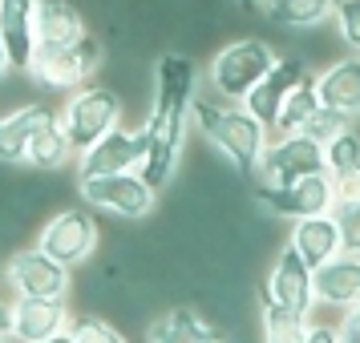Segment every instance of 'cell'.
I'll list each match as a JSON object with an SVG mask.
<instances>
[{"label":"cell","instance_id":"obj_23","mask_svg":"<svg viewBox=\"0 0 360 343\" xmlns=\"http://www.w3.org/2000/svg\"><path fill=\"white\" fill-rule=\"evenodd\" d=\"M263 17L283 33L316 29L336 17V0H263Z\"/></svg>","mask_w":360,"mask_h":343},{"label":"cell","instance_id":"obj_18","mask_svg":"<svg viewBox=\"0 0 360 343\" xmlns=\"http://www.w3.org/2000/svg\"><path fill=\"white\" fill-rule=\"evenodd\" d=\"M316 303L340 311V315L360 307V255L340 250L336 259L316 267Z\"/></svg>","mask_w":360,"mask_h":343},{"label":"cell","instance_id":"obj_34","mask_svg":"<svg viewBox=\"0 0 360 343\" xmlns=\"http://www.w3.org/2000/svg\"><path fill=\"white\" fill-rule=\"evenodd\" d=\"M13 303H17V295L8 299V295L0 291V331L4 335H13Z\"/></svg>","mask_w":360,"mask_h":343},{"label":"cell","instance_id":"obj_35","mask_svg":"<svg viewBox=\"0 0 360 343\" xmlns=\"http://www.w3.org/2000/svg\"><path fill=\"white\" fill-rule=\"evenodd\" d=\"M13 73V65H8V53H4V41H0V81Z\"/></svg>","mask_w":360,"mask_h":343},{"label":"cell","instance_id":"obj_37","mask_svg":"<svg viewBox=\"0 0 360 343\" xmlns=\"http://www.w3.org/2000/svg\"><path fill=\"white\" fill-rule=\"evenodd\" d=\"M41 343H77V339H73V331H61V335H49V339H41Z\"/></svg>","mask_w":360,"mask_h":343},{"label":"cell","instance_id":"obj_11","mask_svg":"<svg viewBox=\"0 0 360 343\" xmlns=\"http://www.w3.org/2000/svg\"><path fill=\"white\" fill-rule=\"evenodd\" d=\"M259 295L271 299V303H279V307H292V311H300V315H311V307H316V271H311L308 259H304L292 243L279 246V255H276V262H271L267 278H263Z\"/></svg>","mask_w":360,"mask_h":343},{"label":"cell","instance_id":"obj_24","mask_svg":"<svg viewBox=\"0 0 360 343\" xmlns=\"http://www.w3.org/2000/svg\"><path fill=\"white\" fill-rule=\"evenodd\" d=\"M320 105H324V101H320V73L308 69V73L300 77V85L288 93V101H283V114H279L276 133H300Z\"/></svg>","mask_w":360,"mask_h":343},{"label":"cell","instance_id":"obj_22","mask_svg":"<svg viewBox=\"0 0 360 343\" xmlns=\"http://www.w3.org/2000/svg\"><path fill=\"white\" fill-rule=\"evenodd\" d=\"M82 158L77 154V146L69 142L65 126H61V117L57 121H49V126H41L37 130V137L29 142V170H37V174H57V170H65V166H73Z\"/></svg>","mask_w":360,"mask_h":343},{"label":"cell","instance_id":"obj_39","mask_svg":"<svg viewBox=\"0 0 360 343\" xmlns=\"http://www.w3.org/2000/svg\"><path fill=\"white\" fill-rule=\"evenodd\" d=\"M8 339H13V335H4V331H0V343H8Z\"/></svg>","mask_w":360,"mask_h":343},{"label":"cell","instance_id":"obj_19","mask_svg":"<svg viewBox=\"0 0 360 343\" xmlns=\"http://www.w3.org/2000/svg\"><path fill=\"white\" fill-rule=\"evenodd\" d=\"M288 243L308 259V267H324L328 259H336L344 250V234H340V222L332 214H311V218H295L288 227Z\"/></svg>","mask_w":360,"mask_h":343},{"label":"cell","instance_id":"obj_4","mask_svg":"<svg viewBox=\"0 0 360 343\" xmlns=\"http://www.w3.org/2000/svg\"><path fill=\"white\" fill-rule=\"evenodd\" d=\"M276 61H279V53L263 36H239V41L223 45V49H214L211 65H207V85L219 97L243 101L267 77V69Z\"/></svg>","mask_w":360,"mask_h":343},{"label":"cell","instance_id":"obj_30","mask_svg":"<svg viewBox=\"0 0 360 343\" xmlns=\"http://www.w3.org/2000/svg\"><path fill=\"white\" fill-rule=\"evenodd\" d=\"M332 20H336V33L348 45V53H360V0H340Z\"/></svg>","mask_w":360,"mask_h":343},{"label":"cell","instance_id":"obj_12","mask_svg":"<svg viewBox=\"0 0 360 343\" xmlns=\"http://www.w3.org/2000/svg\"><path fill=\"white\" fill-rule=\"evenodd\" d=\"M142 162H146V126H117L77 158V178L126 174V170H142Z\"/></svg>","mask_w":360,"mask_h":343},{"label":"cell","instance_id":"obj_6","mask_svg":"<svg viewBox=\"0 0 360 343\" xmlns=\"http://www.w3.org/2000/svg\"><path fill=\"white\" fill-rule=\"evenodd\" d=\"M85 206L114 214L117 222H146L158 210V190L150 186L138 170L126 174H98V178H77Z\"/></svg>","mask_w":360,"mask_h":343},{"label":"cell","instance_id":"obj_16","mask_svg":"<svg viewBox=\"0 0 360 343\" xmlns=\"http://www.w3.org/2000/svg\"><path fill=\"white\" fill-rule=\"evenodd\" d=\"M57 109L45 105V101H29V105H17L8 114H0V166H25L29 162V142L37 137L41 126L57 121Z\"/></svg>","mask_w":360,"mask_h":343},{"label":"cell","instance_id":"obj_17","mask_svg":"<svg viewBox=\"0 0 360 343\" xmlns=\"http://www.w3.org/2000/svg\"><path fill=\"white\" fill-rule=\"evenodd\" d=\"M0 41L8 53V65L29 73L37 57V0H0Z\"/></svg>","mask_w":360,"mask_h":343},{"label":"cell","instance_id":"obj_26","mask_svg":"<svg viewBox=\"0 0 360 343\" xmlns=\"http://www.w3.org/2000/svg\"><path fill=\"white\" fill-rule=\"evenodd\" d=\"M69 331H73L77 343H130V335H126L117 323H110L101 311H77Z\"/></svg>","mask_w":360,"mask_h":343},{"label":"cell","instance_id":"obj_28","mask_svg":"<svg viewBox=\"0 0 360 343\" xmlns=\"http://www.w3.org/2000/svg\"><path fill=\"white\" fill-rule=\"evenodd\" d=\"M348 126H352V117H348V114L332 109V105H320V109L308 117V126H304L300 133H308V137H316V142H324V146H328V142H332L336 133H344Z\"/></svg>","mask_w":360,"mask_h":343},{"label":"cell","instance_id":"obj_5","mask_svg":"<svg viewBox=\"0 0 360 343\" xmlns=\"http://www.w3.org/2000/svg\"><path fill=\"white\" fill-rule=\"evenodd\" d=\"M126 101L114 85H82L77 93H69L61 105V126H65L69 142L77 146V154H85L89 146H98L110 130L122 126Z\"/></svg>","mask_w":360,"mask_h":343},{"label":"cell","instance_id":"obj_1","mask_svg":"<svg viewBox=\"0 0 360 343\" xmlns=\"http://www.w3.org/2000/svg\"><path fill=\"white\" fill-rule=\"evenodd\" d=\"M195 97H198V69L182 53H162L154 61V85H150V109H146V162L142 178L154 190H166L179 162L186 154V137L195 126Z\"/></svg>","mask_w":360,"mask_h":343},{"label":"cell","instance_id":"obj_27","mask_svg":"<svg viewBox=\"0 0 360 343\" xmlns=\"http://www.w3.org/2000/svg\"><path fill=\"white\" fill-rule=\"evenodd\" d=\"M324 162H328V174H348V170H360V130L348 126L344 133H336L332 142L324 146Z\"/></svg>","mask_w":360,"mask_h":343},{"label":"cell","instance_id":"obj_7","mask_svg":"<svg viewBox=\"0 0 360 343\" xmlns=\"http://www.w3.org/2000/svg\"><path fill=\"white\" fill-rule=\"evenodd\" d=\"M251 202L263 214L279 218V222H295V218H311V214H332V206H336V182H332L328 170L308 174L300 182H288V186H263V182H255Z\"/></svg>","mask_w":360,"mask_h":343},{"label":"cell","instance_id":"obj_40","mask_svg":"<svg viewBox=\"0 0 360 343\" xmlns=\"http://www.w3.org/2000/svg\"><path fill=\"white\" fill-rule=\"evenodd\" d=\"M336 4H340V0H336Z\"/></svg>","mask_w":360,"mask_h":343},{"label":"cell","instance_id":"obj_21","mask_svg":"<svg viewBox=\"0 0 360 343\" xmlns=\"http://www.w3.org/2000/svg\"><path fill=\"white\" fill-rule=\"evenodd\" d=\"M85 29V17L73 0H37V41L41 45H73Z\"/></svg>","mask_w":360,"mask_h":343},{"label":"cell","instance_id":"obj_3","mask_svg":"<svg viewBox=\"0 0 360 343\" xmlns=\"http://www.w3.org/2000/svg\"><path fill=\"white\" fill-rule=\"evenodd\" d=\"M101 69H105V41L98 33H82L73 45H37L29 81L49 93H77Z\"/></svg>","mask_w":360,"mask_h":343},{"label":"cell","instance_id":"obj_32","mask_svg":"<svg viewBox=\"0 0 360 343\" xmlns=\"http://www.w3.org/2000/svg\"><path fill=\"white\" fill-rule=\"evenodd\" d=\"M340 343H360V307L340 315Z\"/></svg>","mask_w":360,"mask_h":343},{"label":"cell","instance_id":"obj_36","mask_svg":"<svg viewBox=\"0 0 360 343\" xmlns=\"http://www.w3.org/2000/svg\"><path fill=\"white\" fill-rule=\"evenodd\" d=\"M231 4H235V8H243V13H251V8H259V13H263V0H231Z\"/></svg>","mask_w":360,"mask_h":343},{"label":"cell","instance_id":"obj_9","mask_svg":"<svg viewBox=\"0 0 360 343\" xmlns=\"http://www.w3.org/2000/svg\"><path fill=\"white\" fill-rule=\"evenodd\" d=\"M4 275L13 295H37V299H69L73 291V267L53 259L41 246H17L4 259Z\"/></svg>","mask_w":360,"mask_h":343},{"label":"cell","instance_id":"obj_20","mask_svg":"<svg viewBox=\"0 0 360 343\" xmlns=\"http://www.w3.org/2000/svg\"><path fill=\"white\" fill-rule=\"evenodd\" d=\"M320 101L348 117H360V53H344L340 61L320 69Z\"/></svg>","mask_w":360,"mask_h":343},{"label":"cell","instance_id":"obj_15","mask_svg":"<svg viewBox=\"0 0 360 343\" xmlns=\"http://www.w3.org/2000/svg\"><path fill=\"white\" fill-rule=\"evenodd\" d=\"M146 343H227V331L214 323L202 307L174 303L170 311L150 319Z\"/></svg>","mask_w":360,"mask_h":343},{"label":"cell","instance_id":"obj_31","mask_svg":"<svg viewBox=\"0 0 360 343\" xmlns=\"http://www.w3.org/2000/svg\"><path fill=\"white\" fill-rule=\"evenodd\" d=\"M304 343H340V323H320V319H311L308 331H304Z\"/></svg>","mask_w":360,"mask_h":343},{"label":"cell","instance_id":"obj_33","mask_svg":"<svg viewBox=\"0 0 360 343\" xmlns=\"http://www.w3.org/2000/svg\"><path fill=\"white\" fill-rule=\"evenodd\" d=\"M336 198H360V170H348V174H336Z\"/></svg>","mask_w":360,"mask_h":343},{"label":"cell","instance_id":"obj_29","mask_svg":"<svg viewBox=\"0 0 360 343\" xmlns=\"http://www.w3.org/2000/svg\"><path fill=\"white\" fill-rule=\"evenodd\" d=\"M332 218L340 222L344 250L360 255V198H336V206H332Z\"/></svg>","mask_w":360,"mask_h":343},{"label":"cell","instance_id":"obj_8","mask_svg":"<svg viewBox=\"0 0 360 343\" xmlns=\"http://www.w3.org/2000/svg\"><path fill=\"white\" fill-rule=\"evenodd\" d=\"M37 246L49 250L53 259H61L65 267L89 262L101 246V227L94 218V206H65V210L49 214L37 234Z\"/></svg>","mask_w":360,"mask_h":343},{"label":"cell","instance_id":"obj_13","mask_svg":"<svg viewBox=\"0 0 360 343\" xmlns=\"http://www.w3.org/2000/svg\"><path fill=\"white\" fill-rule=\"evenodd\" d=\"M77 311L69 299H37V295H17L13 303V339L17 343H41L49 335H61L73 327Z\"/></svg>","mask_w":360,"mask_h":343},{"label":"cell","instance_id":"obj_2","mask_svg":"<svg viewBox=\"0 0 360 343\" xmlns=\"http://www.w3.org/2000/svg\"><path fill=\"white\" fill-rule=\"evenodd\" d=\"M195 130L211 142L219 158H227L239 178L255 182L263 162V149L271 142V130L247 109L243 101L219 97V93H198L195 97Z\"/></svg>","mask_w":360,"mask_h":343},{"label":"cell","instance_id":"obj_25","mask_svg":"<svg viewBox=\"0 0 360 343\" xmlns=\"http://www.w3.org/2000/svg\"><path fill=\"white\" fill-rule=\"evenodd\" d=\"M311 315H300L292 307H279L271 299L259 295V335L263 343H304V331H308Z\"/></svg>","mask_w":360,"mask_h":343},{"label":"cell","instance_id":"obj_38","mask_svg":"<svg viewBox=\"0 0 360 343\" xmlns=\"http://www.w3.org/2000/svg\"><path fill=\"white\" fill-rule=\"evenodd\" d=\"M4 287H8V275H4V267H0V291H4Z\"/></svg>","mask_w":360,"mask_h":343},{"label":"cell","instance_id":"obj_14","mask_svg":"<svg viewBox=\"0 0 360 343\" xmlns=\"http://www.w3.org/2000/svg\"><path fill=\"white\" fill-rule=\"evenodd\" d=\"M304 73H308V65H304L295 53H292V57H288V53H279V61L267 69V77H263V81L243 97V105L259 117L267 130L276 133L279 114H283V101H288V93L300 85V77H304Z\"/></svg>","mask_w":360,"mask_h":343},{"label":"cell","instance_id":"obj_10","mask_svg":"<svg viewBox=\"0 0 360 343\" xmlns=\"http://www.w3.org/2000/svg\"><path fill=\"white\" fill-rule=\"evenodd\" d=\"M320 170H328L324 142H316L308 133H276L267 142V149H263L255 182H263V186H288V182H300L308 174H320Z\"/></svg>","mask_w":360,"mask_h":343}]
</instances>
